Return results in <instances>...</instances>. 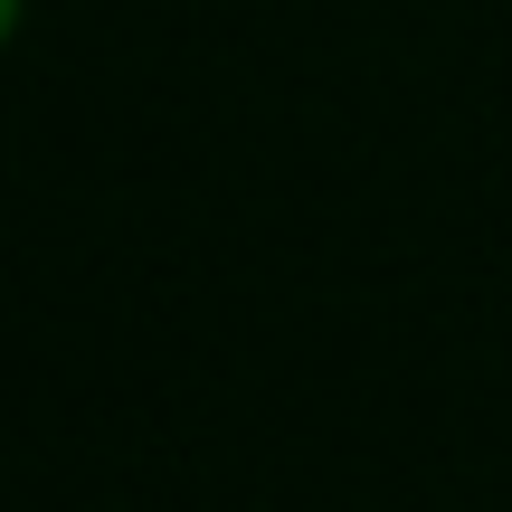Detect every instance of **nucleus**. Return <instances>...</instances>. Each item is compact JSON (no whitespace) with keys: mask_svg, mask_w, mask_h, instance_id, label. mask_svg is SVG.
Returning <instances> with one entry per match:
<instances>
[]
</instances>
